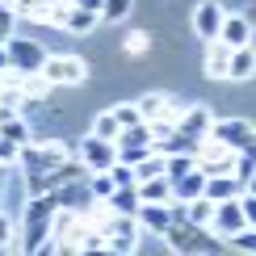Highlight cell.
Segmentation results:
<instances>
[{"mask_svg": "<svg viewBox=\"0 0 256 256\" xmlns=\"http://www.w3.org/2000/svg\"><path fill=\"white\" fill-rule=\"evenodd\" d=\"M185 210H189V222H198V227H210V214H214V202H210L206 194L194 198V202H185Z\"/></svg>", "mask_w": 256, "mask_h": 256, "instance_id": "cb8c5ba5", "label": "cell"}, {"mask_svg": "<svg viewBox=\"0 0 256 256\" xmlns=\"http://www.w3.org/2000/svg\"><path fill=\"white\" fill-rule=\"evenodd\" d=\"M138 198L143 202H172V180H168V172L138 180Z\"/></svg>", "mask_w": 256, "mask_h": 256, "instance_id": "ac0fdd59", "label": "cell"}, {"mask_svg": "<svg viewBox=\"0 0 256 256\" xmlns=\"http://www.w3.org/2000/svg\"><path fill=\"white\" fill-rule=\"evenodd\" d=\"M8 46V63H13L17 72H26V76H38L42 68H46V46L42 42H34V38H8L4 42Z\"/></svg>", "mask_w": 256, "mask_h": 256, "instance_id": "3957f363", "label": "cell"}, {"mask_svg": "<svg viewBox=\"0 0 256 256\" xmlns=\"http://www.w3.org/2000/svg\"><path fill=\"white\" fill-rule=\"evenodd\" d=\"M210 138L222 143V147H231V152H240V147L252 138V122H244V118H214Z\"/></svg>", "mask_w": 256, "mask_h": 256, "instance_id": "9c48e42d", "label": "cell"}, {"mask_svg": "<svg viewBox=\"0 0 256 256\" xmlns=\"http://www.w3.org/2000/svg\"><path fill=\"white\" fill-rule=\"evenodd\" d=\"M76 156H80V164L88 168V172H110V168L118 164V143H114V138H101V134H88Z\"/></svg>", "mask_w": 256, "mask_h": 256, "instance_id": "277c9868", "label": "cell"}, {"mask_svg": "<svg viewBox=\"0 0 256 256\" xmlns=\"http://www.w3.org/2000/svg\"><path fill=\"white\" fill-rule=\"evenodd\" d=\"M110 206L118 210V214H138V206H143V198H138V185H118L110 194Z\"/></svg>", "mask_w": 256, "mask_h": 256, "instance_id": "ffe728a7", "label": "cell"}, {"mask_svg": "<svg viewBox=\"0 0 256 256\" xmlns=\"http://www.w3.org/2000/svg\"><path fill=\"white\" fill-rule=\"evenodd\" d=\"M13 231H17V222L0 214V252H4V248H13Z\"/></svg>", "mask_w": 256, "mask_h": 256, "instance_id": "4dcf8cb0", "label": "cell"}, {"mask_svg": "<svg viewBox=\"0 0 256 256\" xmlns=\"http://www.w3.org/2000/svg\"><path fill=\"white\" fill-rule=\"evenodd\" d=\"M92 134H101V138H114L118 143V134H122V122H118V114H97V122H92Z\"/></svg>", "mask_w": 256, "mask_h": 256, "instance_id": "d4e9b609", "label": "cell"}, {"mask_svg": "<svg viewBox=\"0 0 256 256\" xmlns=\"http://www.w3.org/2000/svg\"><path fill=\"white\" fill-rule=\"evenodd\" d=\"M0 198H4V168H0Z\"/></svg>", "mask_w": 256, "mask_h": 256, "instance_id": "74e56055", "label": "cell"}, {"mask_svg": "<svg viewBox=\"0 0 256 256\" xmlns=\"http://www.w3.org/2000/svg\"><path fill=\"white\" fill-rule=\"evenodd\" d=\"M156 143V134H152V122H134V126H126V130L118 134V147H152Z\"/></svg>", "mask_w": 256, "mask_h": 256, "instance_id": "44dd1931", "label": "cell"}, {"mask_svg": "<svg viewBox=\"0 0 256 256\" xmlns=\"http://www.w3.org/2000/svg\"><path fill=\"white\" fill-rule=\"evenodd\" d=\"M222 4L218 0H202V4L194 8V34L202 38V42H214L218 38V30H222Z\"/></svg>", "mask_w": 256, "mask_h": 256, "instance_id": "30bf717a", "label": "cell"}, {"mask_svg": "<svg viewBox=\"0 0 256 256\" xmlns=\"http://www.w3.org/2000/svg\"><path fill=\"white\" fill-rule=\"evenodd\" d=\"M17 160H21V143H13V138H4V134H0V168L17 164Z\"/></svg>", "mask_w": 256, "mask_h": 256, "instance_id": "83f0119b", "label": "cell"}, {"mask_svg": "<svg viewBox=\"0 0 256 256\" xmlns=\"http://www.w3.org/2000/svg\"><path fill=\"white\" fill-rule=\"evenodd\" d=\"M42 76H46L50 88H72V84H80L88 76V68H84V59H76V55H50L46 68H42Z\"/></svg>", "mask_w": 256, "mask_h": 256, "instance_id": "5b68a950", "label": "cell"}, {"mask_svg": "<svg viewBox=\"0 0 256 256\" xmlns=\"http://www.w3.org/2000/svg\"><path fill=\"white\" fill-rule=\"evenodd\" d=\"M252 72H256V50H252V42H248V46H236V50H231V76H227V80H252Z\"/></svg>", "mask_w": 256, "mask_h": 256, "instance_id": "d6986e66", "label": "cell"}, {"mask_svg": "<svg viewBox=\"0 0 256 256\" xmlns=\"http://www.w3.org/2000/svg\"><path fill=\"white\" fill-rule=\"evenodd\" d=\"M46 4H50V8H72L76 0H46Z\"/></svg>", "mask_w": 256, "mask_h": 256, "instance_id": "d590c367", "label": "cell"}, {"mask_svg": "<svg viewBox=\"0 0 256 256\" xmlns=\"http://www.w3.org/2000/svg\"><path fill=\"white\" fill-rule=\"evenodd\" d=\"M42 8H46V0H17V13H30V17H38Z\"/></svg>", "mask_w": 256, "mask_h": 256, "instance_id": "1f68e13d", "label": "cell"}, {"mask_svg": "<svg viewBox=\"0 0 256 256\" xmlns=\"http://www.w3.org/2000/svg\"><path fill=\"white\" fill-rule=\"evenodd\" d=\"M138 244V214H118L114 210V218L105 222V248L110 252H134Z\"/></svg>", "mask_w": 256, "mask_h": 256, "instance_id": "52a82bcc", "label": "cell"}, {"mask_svg": "<svg viewBox=\"0 0 256 256\" xmlns=\"http://www.w3.org/2000/svg\"><path fill=\"white\" fill-rule=\"evenodd\" d=\"M59 206H63L59 194L26 198V218H21V248L26 252H42V244L50 240V227H55V210Z\"/></svg>", "mask_w": 256, "mask_h": 256, "instance_id": "6da1fadb", "label": "cell"}, {"mask_svg": "<svg viewBox=\"0 0 256 256\" xmlns=\"http://www.w3.org/2000/svg\"><path fill=\"white\" fill-rule=\"evenodd\" d=\"M114 176L110 172H92V180H88V194H92V202H110V194H114Z\"/></svg>", "mask_w": 256, "mask_h": 256, "instance_id": "484cf974", "label": "cell"}, {"mask_svg": "<svg viewBox=\"0 0 256 256\" xmlns=\"http://www.w3.org/2000/svg\"><path fill=\"white\" fill-rule=\"evenodd\" d=\"M252 172H256V130H252L248 143L236 152V176H240V180H248Z\"/></svg>", "mask_w": 256, "mask_h": 256, "instance_id": "7402d4cb", "label": "cell"}, {"mask_svg": "<svg viewBox=\"0 0 256 256\" xmlns=\"http://www.w3.org/2000/svg\"><path fill=\"white\" fill-rule=\"evenodd\" d=\"M198 168H202L206 176H214V172H236V152L222 147V143H214V138H202V147H198Z\"/></svg>", "mask_w": 256, "mask_h": 256, "instance_id": "ba28073f", "label": "cell"}, {"mask_svg": "<svg viewBox=\"0 0 256 256\" xmlns=\"http://www.w3.org/2000/svg\"><path fill=\"white\" fill-rule=\"evenodd\" d=\"M244 194H256V172H252L248 180H244Z\"/></svg>", "mask_w": 256, "mask_h": 256, "instance_id": "8d00e7d4", "label": "cell"}, {"mask_svg": "<svg viewBox=\"0 0 256 256\" xmlns=\"http://www.w3.org/2000/svg\"><path fill=\"white\" fill-rule=\"evenodd\" d=\"M114 114H118L122 130H126V126H134V122H143V114H138V105H118V110H114Z\"/></svg>", "mask_w": 256, "mask_h": 256, "instance_id": "f546056e", "label": "cell"}, {"mask_svg": "<svg viewBox=\"0 0 256 256\" xmlns=\"http://www.w3.org/2000/svg\"><path fill=\"white\" fill-rule=\"evenodd\" d=\"M13 63H8V46H0V72H8Z\"/></svg>", "mask_w": 256, "mask_h": 256, "instance_id": "e575fe53", "label": "cell"}, {"mask_svg": "<svg viewBox=\"0 0 256 256\" xmlns=\"http://www.w3.org/2000/svg\"><path fill=\"white\" fill-rule=\"evenodd\" d=\"M76 4H84V8H92V13H101V4H105V0H76Z\"/></svg>", "mask_w": 256, "mask_h": 256, "instance_id": "836d02e7", "label": "cell"}, {"mask_svg": "<svg viewBox=\"0 0 256 256\" xmlns=\"http://www.w3.org/2000/svg\"><path fill=\"white\" fill-rule=\"evenodd\" d=\"M231 244H236V248H244V252H256V227L236 231V236H231Z\"/></svg>", "mask_w": 256, "mask_h": 256, "instance_id": "f1b7e54d", "label": "cell"}, {"mask_svg": "<svg viewBox=\"0 0 256 256\" xmlns=\"http://www.w3.org/2000/svg\"><path fill=\"white\" fill-rule=\"evenodd\" d=\"M244 202V214H248V227H256V194H240Z\"/></svg>", "mask_w": 256, "mask_h": 256, "instance_id": "d6a6232c", "label": "cell"}, {"mask_svg": "<svg viewBox=\"0 0 256 256\" xmlns=\"http://www.w3.org/2000/svg\"><path fill=\"white\" fill-rule=\"evenodd\" d=\"M202 194H206V172H202V168H189L185 176L172 180V202H194Z\"/></svg>", "mask_w": 256, "mask_h": 256, "instance_id": "9a60e30c", "label": "cell"}, {"mask_svg": "<svg viewBox=\"0 0 256 256\" xmlns=\"http://www.w3.org/2000/svg\"><path fill=\"white\" fill-rule=\"evenodd\" d=\"M210 126H214V118H210L206 105H180L176 130H185V134H194V138H210Z\"/></svg>", "mask_w": 256, "mask_h": 256, "instance_id": "7c38bea8", "label": "cell"}, {"mask_svg": "<svg viewBox=\"0 0 256 256\" xmlns=\"http://www.w3.org/2000/svg\"><path fill=\"white\" fill-rule=\"evenodd\" d=\"M130 13V0H105L101 4V21H122Z\"/></svg>", "mask_w": 256, "mask_h": 256, "instance_id": "4316f807", "label": "cell"}, {"mask_svg": "<svg viewBox=\"0 0 256 256\" xmlns=\"http://www.w3.org/2000/svg\"><path fill=\"white\" fill-rule=\"evenodd\" d=\"M248 227V214H244V202L240 198H227V202H214V214H210V231L218 240H231L236 231Z\"/></svg>", "mask_w": 256, "mask_h": 256, "instance_id": "8992f818", "label": "cell"}, {"mask_svg": "<svg viewBox=\"0 0 256 256\" xmlns=\"http://www.w3.org/2000/svg\"><path fill=\"white\" fill-rule=\"evenodd\" d=\"M101 13H92V8L84 4H72L68 13H63V30H72V34H88V30H97Z\"/></svg>", "mask_w": 256, "mask_h": 256, "instance_id": "e0dca14e", "label": "cell"}, {"mask_svg": "<svg viewBox=\"0 0 256 256\" xmlns=\"http://www.w3.org/2000/svg\"><path fill=\"white\" fill-rule=\"evenodd\" d=\"M206 76H214V80H227L231 76V46L218 42V38L206 46Z\"/></svg>", "mask_w": 256, "mask_h": 256, "instance_id": "2e32d148", "label": "cell"}, {"mask_svg": "<svg viewBox=\"0 0 256 256\" xmlns=\"http://www.w3.org/2000/svg\"><path fill=\"white\" fill-rule=\"evenodd\" d=\"M138 227H147L152 236H168V227H172V202H143L138 206Z\"/></svg>", "mask_w": 256, "mask_h": 256, "instance_id": "8fae6325", "label": "cell"}, {"mask_svg": "<svg viewBox=\"0 0 256 256\" xmlns=\"http://www.w3.org/2000/svg\"><path fill=\"white\" fill-rule=\"evenodd\" d=\"M252 34H256V21H252V17H222L218 42H227V46L236 50V46H248Z\"/></svg>", "mask_w": 256, "mask_h": 256, "instance_id": "4fadbf2b", "label": "cell"}, {"mask_svg": "<svg viewBox=\"0 0 256 256\" xmlns=\"http://www.w3.org/2000/svg\"><path fill=\"white\" fill-rule=\"evenodd\" d=\"M17 164L26 176H42V172H55V168L68 164V152H63V143H26Z\"/></svg>", "mask_w": 256, "mask_h": 256, "instance_id": "7a4b0ae2", "label": "cell"}, {"mask_svg": "<svg viewBox=\"0 0 256 256\" xmlns=\"http://www.w3.org/2000/svg\"><path fill=\"white\" fill-rule=\"evenodd\" d=\"M244 194V180L236 172H214L206 176V198L210 202H227V198H240Z\"/></svg>", "mask_w": 256, "mask_h": 256, "instance_id": "5bb4252c", "label": "cell"}, {"mask_svg": "<svg viewBox=\"0 0 256 256\" xmlns=\"http://www.w3.org/2000/svg\"><path fill=\"white\" fill-rule=\"evenodd\" d=\"M189 168H198V156H189V152H176V156H164V172H168V180H176V176H185Z\"/></svg>", "mask_w": 256, "mask_h": 256, "instance_id": "603a6c76", "label": "cell"}]
</instances>
